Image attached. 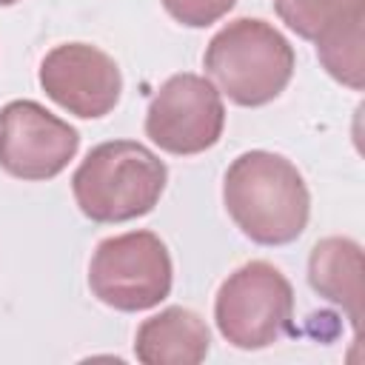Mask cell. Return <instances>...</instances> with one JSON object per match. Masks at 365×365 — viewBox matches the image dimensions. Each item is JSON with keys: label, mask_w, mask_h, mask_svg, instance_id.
<instances>
[{"label": "cell", "mask_w": 365, "mask_h": 365, "mask_svg": "<svg viewBox=\"0 0 365 365\" xmlns=\"http://www.w3.org/2000/svg\"><path fill=\"white\" fill-rule=\"evenodd\" d=\"M222 202L234 225L257 245L294 242L311 217V194L297 165L259 148L240 154L228 165Z\"/></svg>", "instance_id": "obj_1"}, {"label": "cell", "mask_w": 365, "mask_h": 365, "mask_svg": "<svg viewBox=\"0 0 365 365\" xmlns=\"http://www.w3.org/2000/svg\"><path fill=\"white\" fill-rule=\"evenodd\" d=\"M168 182L165 163L137 140L94 145L71 177L77 208L100 225L145 217Z\"/></svg>", "instance_id": "obj_2"}, {"label": "cell", "mask_w": 365, "mask_h": 365, "mask_svg": "<svg viewBox=\"0 0 365 365\" xmlns=\"http://www.w3.org/2000/svg\"><path fill=\"white\" fill-rule=\"evenodd\" d=\"M202 66L220 94L257 108L285 91L297 57L279 29L259 17H237L208 40Z\"/></svg>", "instance_id": "obj_3"}, {"label": "cell", "mask_w": 365, "mask_h": 365, "mask_svg": "<svg viewBox=\"0 0 365 365\" xmlns=\"http://www.w3.org/2000/svg\"><path fill=\"white\" fill-rule=\"evenodd\" d=\"M214 319L225 342L242 351H259L279 342L294 322V288L285 274L251 259L231 271L217 291Z\"/></svg>", "instance_id": "obj_4"}, {"label": "cell", "mask_w": 365, "mask_h": 365, "mask_svg": "<svg viewBox=\"0 0 365 365\" xmlns=\"http://www.w3.org/2000/svg\"><path fill=\"white\" fill-rule=\"evenodd\" d=\"M174 265L165 242L154 231H125L106 237L88 262L91 294L114 311H148L171 294Z\"/></svg>", "instance_id": "obj_5"}, {"label": "cell", "mask_w": 365, "mask_h": 365, "mask_svg": "<svg viewBox=\"0 0 365 365\" xmlns=\"http://www.w3.org/2000/svg\"><path fill=\"white\" fill-rule=\"evenodd\" d=\"M225 125V106L208 77L182 71L168 77L145 111V134L168 154L191 157L217 145Z\"/></svg>", "instance_id": "obj_6"}, {"label": "cell", "mask_w": 365, "mask_h": 365, "mask_svg": "<svg viewBox=\"0 0 365 365\" xmlns=\"http://www.w3.org/2000/svg\"><path fill=\"white\" fill-rule=\"evenodd\" d=\"M80 134L34 100L0 108V168L17 180H51L77 154Z\"/></svg>", "instance_id": "obj_7"}, {"label": "cell", "mask_w": 365, "mask_h": 365, "mask_svg": "<svg viewBox=\"0 0 365 365\" xmlns=\"http://www.w3.org/2000/svg\"><path fill=\"white\" fill-rule=\"evenodd\" d=\"M40 86L48 100L74 117H106L123 94L114 57L91 43H60L40 63Z\"/></svg>", "instance_id": "obj_8"}, {"label": "cell", "mask_w": 365, "mask_h": 365, "mask_svg": "<svg viewBox=\"0 0 365 365\" xmlns=\"http://www.w3.org/2000/svg\"><path fill=\"white\" fill-rule=\"evenodd\" d=\"M208 348L205 319L182 305L148 317L134 336V354L145 365H197L208 356Z\"/></svg>", "instance_id": "obj_9"}, {"label": "cell", "mask_w": 365, "mask_h": 365, "mask_svg": "<svg viewBox=\"0 0 365 365\" xmlns=\"http://www.w3.org/2000/svg\"><path fill=\"white\" fill-rule=\"evenodd\" d=\"M311 288L342 308L354 334L362 325V248L351 237H325L311 248L308 257Z\"/></svg>", "instance_id": "obj_10"}, {"label": "cell", "mask_w": 365, "mask_h": 365, "mask_svg": "<svg viewBox=\"0 0 365 365\" xmlns=\"http://www.w3.org/2000/svg\"><path fill=\"white\" fill-rule=\"evenodd\" d=\"M274 11L291 31L311 43L365 23V0H274Z\"/></svg>", "instance_id": "obj_11"}, {"label": "cell", "mask_w": 365, "mask_h": 365, "mask_svg": "<svg viewBox=\"0 0 365 365\" xmlns=\"http://www.w3.org/2000/svg\"><path fill=\"white\" fill-rule=\"evenodd\" d=\"M365 23L342 29L325 40L317 43V57L322 63V68L342 86L362 91L365 86Z\"/></svg>", "instance_id": "obj_12"}, {"label": "cell", "mask_w": 365, "mask_h": 365, "mask_svg": "<svg viewBox=\"0 0 365 365\" xmlns=\"http://www.w3.org/2000/svg\"><path fill=\"white\" fill-rule=\"evenodd\" d=\"M163 9L188 29H205L225 17L237 0H160Z\"/></svg>", "instance_id": "obj_13"}, {"label": "cell", "mask_w": 365, "mask_h": 365, "mask_svg": "<svg viewBox=\"0 0 365 365\" xmlns=\"http://www.w3.org/2000/svg\"><path fill=\"white\" fill-rule=\"evenodd\" d=\"M11 3H17V0H0V6H11Z\"/></svg>", "instance_id": "obj_14"}]
</instances>
